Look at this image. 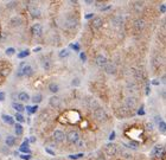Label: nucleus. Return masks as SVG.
Here are the masks:
<instances>
[{"label": "nucleus", "mask_w": 166, "mask_h": 160, "mask_svg": "<svg viewBox=\"0 0 166 160\" xmlns=\"http://www.w3.org/2000/svg\"><path fill=\"white\" fill-rule=\"evenodd\" d=\"M93 116H94L97 121H100V122H103V121H106V120L108 119L107 112H106L103 108H101V107H99L97 109L93 110Z\"/></svg>", "instance_id": "1"}, {"label": "nucleus", "mask_w": 166, "mask_h": 160, "mask_svg": "<svg viewBox=\"0 0 166 160\" xmlns=\"http://www.w3.org/2000/svg\"><path fill=\"white\" fill-rule=\"evenodd\" d=\"M66 139H68V141H69L70 143H77V142L79 141V133H78L77 130L72 129V130L68 132Z\"/></svg>", "instance_id": "2"}, {"label": "nucleus", "mask_w": 166, "mask_h": 160, "mask_svg": "<svg viewBox=\"0 0 166 160\" xmlns=\"http://www.w3.org/2000/svg\"><path fill=\"white\" fill-rule=\"evenodd\" d=\"M136 103H138V101H136V99L134 96H128V97L125 99V107L128 108L129 110L134 109L136 107Z\"/></svg>", "instance_id": "3"}, {"label": "nucleus", "mask_w": 166, "mask_h": 160, "mask_svg": "<svg viewBox=\"0 0 166 160\" xmlns=\"http://www.w3.org/2000/svg\"><path fill=\"white\" fill-rule=\"evenodd\" d=\"M116 114H118L120 117H129V116H132V115H133L132 110H129V109H128V108H126L125 106L119 107V108H118V110H116Z\"/></svg>", "instance_id": "4"}, {"label": "nucleus", "mask_w": 166, "mask_h": 160, "mask_svg": "<svg viewBox=\"0 0 166 160\" xmlns=\"http://www.w3.org/2000/svg\"><path fill=\"white\" fill-rule=\"evenodd\" d=\"M52 138H53V140H55L57 143H62V142L65 140V133H64L63 130L57 129V130H55V132L52 133Z\"/></svg>", "instance_id": "5"}, {"label": "nucleus", "mask_w": 166, "mask_h": 160, "mask_svg": "<svg viewBox=\"0 0 166 160\" xmlns=\"http://www.w3.org/2000/svg\"><path fill=\"white\" fill-rule=\"evenodd\" d=\"M145 27H146V20L144 18H136L134 22V29L138 32H141L145 30Z\"/></svg>", "instance_id": "6"}, {"label": "nucleus", "mask_w": 166, "mask_h": 160, "mask_svg": "<svg viewBox=\"0 0 166 160\" xmlns=\"http://www.w3.org/2000/svg\"><path fill=\"white\" fill-rule=\"evenodd\" d=\"M102 25H103V20H102L101 17H94V18L90 20V26H92V29H94V30L101 29Z\"/></svg>", "instance_id": "7"}, {"label": "nucleus", "mask_w": 166, "mask_h": 160, "mask_svg": "<svg viewBox=\"0 0 166 160\" xmlns=\"http://www.w3.org/2000/svg\"><path fill=\"white\" fill-rule=\"evenodd\" d=\"M105 152H106L107 155L113 156V155H115V154L118 153V147H116V145H114V143H107V145L105 146Z\"/></svg>", "instance_id": "8"}, {"label": "nucleus", "mask_w": 166, "mask_h": 160, "mask_svg": "<svg viewBox=\"0 0 166 160\" xmlns=\"http://www.w3.org/2000/svg\"><path fill=\"white\" fill-rule=\"evenodd\" d=\"M164 153H165V147L162 145H157L153 149H152V155L153 156H164Z\"/></svg>", "instance_id": "9"}, {"label": "nucleus", "mask_w": 166, "mask_h": 160, "mask_svg": "<svg viewBox=\"0 0 166 160\" xmlns=\"http://www.w3.org/2000/svg\"><path fill=\"white\" fill-rule=\"evenodd\" d=\"M86 103H87V106H88V108L89 109H93V110H95V109H97L99 108V102L94 99V97H87L86 99Z\"/></svg>", "instance_id": "10"}, {"label": "nucleus", "mask_w": 166, "mask_h": 160, "mask_svg": "<svg viewBox=\"0 0 166 160\" xmlns=\"http://www.w3.org/2000/svg\"><path fill=\"white\" fill-rule=\"evenodd\" d=\"M103 69H105V71H106L108 75H115L116 71H118L116 65H115L114 63H109V62L106 64V66H105Z\"/></svg>", "instance_id": "11"}, {"label": "nucleus", "mask_w": 166, "mask_h": 160, "mask_svg": "<svg viewBox=\"0 0 166 160\" xmlns=\"http://www.w3.org/2000/svg\"><path fill=\"white\" fill-rule=\"evenodd\" d=\"M76 23H77V18H76L74 14H69V16L66 17V19H65V24H66V26L70 27V29H74L75 25H76Z\"/></svg>", "instance_id": "12"}, {"label": "nucleus", "mask_w": 166, "mask_h": 160, "mask_svg": "<svg viewBox=\"0 0 166 160\" xmlns=\"http://www.w3.org/2000/svg\"><path fill=\"white\" fill-rule=\"evenodd\" d=\"M95 62H96V65L100 66V68H105L106 64L108 63L106 56H103V55H97L96 58H95Z\"/></svg>", "instance_id": "13"}, {"label": "nucleus", "mask_w": 166, "mask_h": 160, "mask_svg": "<svg viewBox=\"0 0 166 160\" xmlns=\"http://www.w3.org/2000/svg\"><path fill=\"white\" fill-rule=\"evenodd\" d=\"M49 105L52 107V108H59L61 105H62V100L59 96H52L50 100H49Z\"/></svg>", "instance_id": "14"}, {"label": "nucleus", "mask_w": 166, "mask_h": 160, "mask_svg": "<svg viewBox=\"0 0 166 160\" xmlns=\"http://www.w3.org/2000/svg\"><path fill=\"white\" fill-rule=\"evenodd\" d=\"M161 61H162V57L160 55H154L151 58V64H152L153 68H159L160 64H161Z\"/></svg>", "instance_id": "15"}, {"label": "nucleus", "mask_w": 166, "mask_h": 160, "mask_svg": "<svg viewBox=\"0 0 166 160\" xmlns=\"http://www.w3.org/2000/svg\"><path fill=\"white\" fill-rule=\"evenodd\" d=\"M112 25L115 26V27H121L123 25V18L121 16H115L112 19Z\"/></svg>", "instance_id": "16"}, {"label": "nucleus", "mask_w": 166, "mask_h": 160, "mask_svg": "<svg viewBox=\"0 0 166 160\" xmlns=\"http://www.w3.org/2000/svg\"><path fill=\"white\" fill-rule=\"evenodd\" d=\"M22 23H23V19H22L20 17H18V16L12 17L11 20H10V24H11V26H13V27H18V26H20Z\"/></svg>", "instance_id": "17"}, {"label": "nucleus", "mask_w": 166, "mask_h": 160, "mask_svg": "<svg viewBox=\"0 0 166 160\" xmlns=\"http://www.w3.org/2000/svg\"><path fill=\"white\" fill-rule=\"evenodd\" d=\"M31 32H32L35 36H39V35L42 33V25H40L39 23L33 24L32 27H31Z\"/></svg>", "instance_id": "18"}, {"label": "nucleus", "mask_w": 166, "mask_h": 160, "mask_svg": "<svg viewBox=\"0 0 166 160\" xmlns=\"http://www.w3.org/2000/svg\"><path fill=\"white\" fill-rule=\"evenodd\" d=\"M42 66H43V69L44 70H50L51 69V66H52V63H51V61L49 59V58H43L42 59Z\"/></svg>", "instance_id": "19"}, {"label": "nucleus", "mask_w": 166, "mask_h": 160, "mask_svg": "<svg viewBox=\"0 0 166 160\" xmlns=\"http://www.w3.org/2000/svg\"><path fill=\"white\" fill-rule=\"evenodd\" d=\"M32 74H33L32 66H31V65L25 64V65H24V68H23V76H31Z\"/></svg>", "instance_id": "20"}, {"label": "nucleus", "mask_w": 166, "mask_h": 160, "mask_svg": "<svg viewBox=\"0 0 166 160\" xmlns=\"http://www.w3.org/2000/svg\"><path fill=\"white\" fill-rule=\"evenodd\" d=\"M5 143H6L7 147H12V146H14V145H16V138L12 136V135L6 136V139H5Z\"/></svg>", "instance_id": "21"}, {"label": "nucleus", "mask_w": 166, "mask_h": 160, "mask_svg": "<svg viewBox=\"0 0 166 160\" xmlns=\"http://www.w3.org/2000/svg\"><path fill=\"white\" fill-rule=\"evenodd\" d=\"M30 13H31L32 18H35V19L40 17V11H39L38 7H31V9H30Z\"/></svg>", "instance_id": "22"}, {"label": "nucleus", "mask_w": 166, "mask_h": 160, "mask_svg": "<svg viewBox=\"0 0 166 160\" xmlns=\"http://www.w3.org/2000/svg\"><path fill=\"white\" fill-rule=\"evenodd\" d=\"M126 89L129 92V93H135L136 90H138V88H136V84L134 83V82H128L127 83V86H126Z\"/></svg>", "instance_id": "23"}, {"label": "nucleus", "mask_w": 166, "mask_h": 160, "mask_svg": "<svg viewBox=\"0 0 166 160\" xmlns=\"http://www.w3.org/2000/svg\"><path fill=\"white\" fill-rule=\"evenodd\" d=\"M18 99H19L22 102H27V101L30 100V96H29V94H27V93L22 92V93H19V94H18Z\"/></svg>", "instance_id": "24"}, {"label": "nucleus", "mask_w": 166, "mask_h": 160, "mask_svg": "<svg viewBox=\"0 0 166 160\" xmlns=\"http://www.w3.org/2000/svg\"><path fill=\"white\" fill-rule=\"evenodd\" d=\"M11 72V68L10 65H5V66H0V74L3 76H7Z\"/></svg>", "instance_id": "25"}, {"label": "nucleus", "mask_w": 166, "mask_h": 160, "mask_svg": "<svg viewBox=\"0 0 166 160\" xmlns=\"http://www.w3.org/2000/svg\"><path fill=\"white\" fill-rule=\"evenodd\" d=\"M49 90H50L51 93L56 94V93L59 90V87H58L57 83H50V84H49Z\"/></svg>", "instance_id": "26"}, {"label": "nucleus", "mask_w": 166, "mask_h": 160, "mask_svg": "<svg viewBox=\"0 0 166 160\" xmlns=\"http://www.w3.org/2000/svg\"><path fill=\"white\" fill-rule=\"evenodd\" d=\"M13 108L17 110V113H20V114H22V112H24V109H25L22 103H17V102H13Z\"/></svg>", "instance_id": "27"}, {"label": "nucleus", "mask_w": 166, "mask_h": 160, "mask_svg": "<svg viewBox=\"0 0 166 160\" xmlns=\"http://www.w3.org/2000/svg\"><path fill=\"white\" fill-rule=\"evenodd\" d=\"M133 7H134V10L135 11H141V9L144 7V3L142 1H135L134 4H133Z\"/></svg>", "instance_id": "28"}, {"label": "nucleus", "mask_w": 166, "mask_h": 160, "mask_svg": "<svg viewBox=\"0 0 166 160\" xmlns=\"http://www.w3.org/2000/svg\"><path fill=\"white\" fill-rule=\"evenodd\" d=\"M3 117V120L6 122V123H9V125H14V120L11 117V116H7V115H3L1 116Z\"/></svg>", "instance_id": "29"}, {"label": "nucleus", "mask_w": 166, "mask_h": 160, "mask_svg": "<svg viewBox=\"0 0 166 160\" xmlns=\"http://www.w3.org/2000/svg\"><path fill=\"white\" fill-rule=\"evenodd\" d=\"M158 128H159V130L161 133H166V123H165V121H160L158 123Z\"/></svg>", "instance_id": "30"}, {"label": "nucleus", "mask_w": 166, "mask_h": 160, "mask_svg": "<svg viewBox=\"0 0 166 160\" xmlns=\"http://www.w3.org/2000/svg\"><path fill=\"white\" fill-rule=\"evenodd\" d=\"M69 55H70L69 50H68V49H64V50H62V51L59 52V58H65V57H69Z\"/></svg>", "instance_id": "31"}, {"label": "nucleus", "mask_w": 166, "mask_h": 160, "mask_svg": "<svg viewBox=\"0 0 166 160\" xmlns=\"http://www.w3.org/2000/svg\"><path fill=\"white\" fill-rule=\"evenodd\" d=\"M42 100H43V97H42L40 94H36V95L32 97V102H33V103H39Z\"/></svg>", "instance_id": "32"}, {"label": "nucleus", "mask_w": 166, "mask_h": 160, "mask_svg": "<svg viewBox=\"0 0 166 160\" xmlns=\"http://www.w3.org/2000/svg\"><path fill=\"white\" fill-rule=\"evenodd\" d=\"M16 120L19 122V123H23L24 121H25V119H24V116L20 114V113H17L16 114Z\"/></svg>", "instance_id": "33"}, {"label": "nucleus", "mask_w": 166, "mask_h": 160, "mask_svg": "<svg viewBox=\"0 0 166 160\" xmlns=\"http://www.w3.org/2000/svg\"><path fill=\"white\" fill-rule=\"evenodd\" d=\"M123 146H126V147H131V148H134V149L138 148V145H136L135 142H123Z\"/></svg>", "instance_id": "34"}, {"label": "nucleus", "mask_w": 166, "mask_h": 160, "mask_svg": "<svg viewBox=\"0 0 166 160\" xmlns=\"http://www.w3.org/2000/svg\"><path fill=\"white\" fill-rule=\"evenodd\" d=\"M121 154L123 155V158H125V159H127V160H133V154H132V153H127V152H122Z\"/></svg>", "instance_id": "35"}, {"label": "nucleus", "mask_w": 166, "mask_h": 160, "mask_svg": "<svg viewBox=\"0 0 166 160\" xmlns=\"http://www.w3.org/2000/svg\"><path fill=\"white\" fill-rule=\"evenodd\" d=\"M16 134L17 135H22L23 134V127L20 125H16Z\"/></svg>", "instance_id": "36"}, {"label": "nucleus", "mask_w": 166, "mask_h": 160, "mask_svg": "<svg viewBox=\"0 0 166 160\" xmlns=\"http://www.w3.org/2000/svg\"><path fill=\"white\" fill-rule=\"evenodd\" d=\"M29 51H22L20 53H18V58H25V57H27L29 56Z\"/></svg>", "instance_id": "37"}, {"label": "nucleus", "mask_w": 166, "mask_h": 160, "mask_svg": "<svg viewBox=\"0 0 166 160\" xmlns=\"http://www.w3.org/2000/svg\"><path fill=\"white\" fill-rule=\"evenodd\" d=\"M40 119L42 120H45V119H49V113L46 110H43L42 114H40Z\"/></svg>", "instance_id": "38"}, {"label": "nucleus", "mask_w": 166, "mask_h": 160, "mask_svg": "<svg viewBox=\"0 0 166 160\" xmlns=\"http://www.w3.org/2000/svg\"><path fill=\"white\" fill-rule=\"evenodd\" d=\"M71 84H72L74 87H78V86H79V78H77V77L74 78V79H72V82H71Z\"/></svg>", "instance_id": "39"}, {"label": "nucleus", "mask_w": 166, "mask_h": 160, "mask_svg": "<svg viewBox=\"0 0 166 160\" xmlns=\"http://www.w3.org/2000/svg\"><path fill=\"white\" fill-rule=\"evenodd\" d=\"M13 53H14V49H13V48H9V49L6 50V55L11 56V55H13Z\"/></svg>", "instance_id": "40"}, {"label": "nucleus", "mask_w": 166, "mask_h": 160, "mask_svg": "<svg viewBox=\"0 0 166 160\" xmlns=\"http://www.w3.org/2000/svg\"><path fill=\"white\" fill-rule=\"evenodd\" d=\"M81 61H83V62L87 61V55H86V53H83V52L81 53Z\"/></svg>", "instance_id": "41"}, {"label": "nucleus", "mask_w": 166, "mask_h": 160, "mask_svg": "<svg viewBox=\"0 0 166 160\" xmlns=\"http://www.w3.org/2000/svg\"><path fill=\"white\" fill-rule=\"evenodd\" d=\"M70 48H72L75 51H78V50H79V48H78V45H77V44H71V45H70Z\"/></svg>", "instance_id": "42"}, {"label": "nucleus", "mask_w": 166, "mask_h": 160, "mask_svg": "<svg viewBox=\"0 0 166 160\" xmlns=\"http://www.w3.org/2000/svg\"><path fill=\"white\" fill-rule=\"evenodd\" d=\"M165 10H166L165 4H161V6H160V12H161V13H165Z\"/></svg>", "instance_id": "43"}, {"label": "nucleus", "mask_w": 166, "mask_h": 160, "mask_svg": "<svg viewBox=\"0 0 166 160\" xmlns=\"http://www.w3.org/2000/svg\"><path fill=\"white\" fill-rule=\"evenodd\" d=\"M20 151H22V152H25V153H31V151H30L29 148H23V147H20Z\"/></svg>", "instance_id": "44"}, {"label": "nucleus", "mask_w": 166, "mask_h": 160, "mask_svg": "<svg viewBox=\"0 0 166 160\" xmlns=\"http://www.w3.org/2000/svg\"><path fill=\"white\" fill-rule=\"evenodd\" d=\"M146 128H147V129H153V125L148 122V123H146Z\"/></svg>", "instance_id": "45"}, {"label": "nucleus", "mask_w": 166, "mask_h": 160, "mask_svg": "<svg viewBox=\"0 0 166 160\" xmlns=\"http://www.w3.org/2000/svg\"><path fill=\"white\" fill-rule=\"evenodd\" d=\"M5 100V93H0V101Z\"/></svg>", "instance_id": "46"}, {"label": "nucleus", "mask_w": 166, "mask_h": 160, "mask_svg": "<svg viewBox=\"0 0 166 160\" xmlns=\"http://www.w3.org/2000/svg\"><path fill=\"white\" fill-rule=\"evenodd\" d=\"M86 18H87V19H93V18H94V14H87Z\"/></svg>", "instance_id": "47"}, {"label": "nucleus", "mask_w": 166, "mask_h": 160, "mask_svg": "<svg viewBox=\"0 0 166 160\" xmlns=\"http://www.w3.org/2000/svg\"><path fill=\"white\" fill-rule=\"evenodd\" d=\"M77 143H78V145H77V146H78V147H79V148H81V147H83V146H84V145H83V143H84V142H82V141H78V142H77Z\"/></svg>", "instance_id": "48"}, {"label": "nucleus", "mask_w": 166, "mask_h": 160, "mask_svg": "<svg viewBox=\"0 0 166 160\" xmlns=\"http://www.w3.org/2000/svg\"><path fill=\"white\" fill-rule=\"evenodd\" d=\"M33 51H35V52H37V51H40V48H39V46H38V48H36Z\"/></svg>", "instance_id": "49"}, {"label": "nucleus", "mask_w": 166, "mask_h": 160, "mask_svg": "<svg viewBox=\"0 0 166 160\" xmlns=\"http://www.w3.org/2000/svg\"><path fill=\"white\" fill-rule=\"evenodd\" d=\"M46 151H48V152H49V153H50V154H52V155H53V154H55V153H53V152H52V151H50V149H46Z\"/></svg>", "instance_id": "50"}]
</instances>
